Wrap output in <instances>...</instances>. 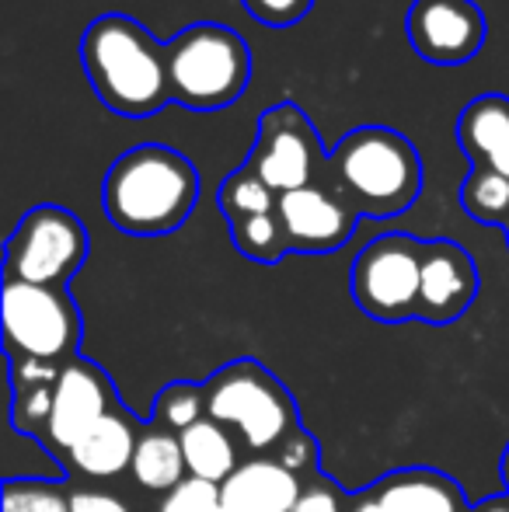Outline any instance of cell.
Listing matches in <instances>:
<instances>
[{"mask_svg": "<svg viewBox=\"0 0 509 512\" xmlns=\"http://www.w3.org/2000/svg\"><path fill=\"white\" fill-rule=\"evenodd\" d=\"M199 203V171L164 143L126 150L102 182V209L112 227L133 237H161L178 230Z\"/></svg>", "mask_w": 509, "mask_h": 512, "instance_id": "6da1fadb", "label": "cell"}, {"mask_svg": "<svg viewBox=\"0 0 509 512\" xmlns=\"http://www.w3.org/2000/svg\"><path fill=\"white\" fill-rule=\"evenodd\" d=\"M81 63L98 102L123 119H147L171 102L164 42L129 14H102L84 28Z\"/></svg>", "mask_w": 509, "mask_h": 512, "instance_id": "7a4b0ae2", "label": "cell"}, {"mask_svg": "<svg viewBox=\"0 0 509 512\" xmlns=\"http://www.w3.org/2000/svg\"><path fill=\"white\" fill-rule=\"evenodd\" d=\"M328 178L367 220L405 213L422 192V157L391 126H356L328 154Z\"/></svg>", "mask_w": 509, "mask_h": 512, "instance_id": "3957f363", "label": "cell"}, {"mask_svg": "<svg viewBox=\"0 0 509 512\" xmlns=\"http://www.w3.org/2000/svg\"><path fill=\"white\" fill-rule=\"evenodd\" d=\"M171 102L189 112H220L245 95L252 49L234 28L196 21L164 42Z\"/></svg>", "mask_w": 509, "mask_h": 512, "instance_id": "277c9868", "label": "cell"}, {"mask_svg": "<svg viewBox=\"0 0 509 512\" xmlns=\"http://www.w3.org/2000/svg\"><path fill=\"white\" fill-rule=\"evenodd\" d=\"M203 398L206 415L220 425H234L252 450H269L283 443L297 425V408L286 387L252 359H241L213 373L210 384L203 387Z\"/></svg>", "mask_w": 509, "mask_h": 512, "instance_id": "5b68a950", "label": "cell"}, {"mask_svg": "<svg viewBox=\"0 0 509 512\" xmlns=\"http://www.w3.org/2000/svg\"><path fill=\"white\" fill-rule=\"evenodd\" d=\"M88 258V227L63 206H35L7 237L4 279L63 286Z\"/></svg>", "mask_w": 509, "mask_h": 512, "instance_id": "8992f818", "label": "cell"}, {"mask_svg": "<svg viewBox=\"0 0 509 512\" xmlns=\"http://www.w3.org/2000/svg\"><path fill=\"white\" fill-rule=\"evenodd\" d=\"M426 241L412 234H384L370 241L353 262V300L374 321L419 317V279Z\"/></svg>", "mask_w": 509, "mask_h": 512, "instance_id": "52a82bcc", "label": "cell"}, {"mask_svg": "<svg viewBox=\"0 0 509 512\" xmlns=\"http://www.w3.org/2000/svg\"><path fill=\"white\" fill-rule=\"evenodd\" d=\"M245 164L276 196L314 185L328 175V154L318 129L293 102H279L258 115L255 143Z\"/></svg>", "mask_w": 509, "mask_h": 512, "instance_id": "ba28073f", "label": "cell"}, {"mask_svg": "<svg viewBox=\"0 0 509 512\" xmlns=\"http://www.w3.org/2000/svg\"><path fill=\"white\" fill-rule=\"evenodd\" d=\"M4 338L7 349L21 359H56L70 356L81 338V317L63 286H35L21 279H4Z\"/></svg>", "mask_w": 509, "mask_h": 512, "instance_id": "9c48e42d", "label": "cell"}, {"mask_svg": "<svg viewBox=\"0 0 509 512\" xmlns=\"http://www.w3.org/2000/svg\"><path fill=\"white\" fill-rule=\"evenodd\" d=\"M405 32L419 60L433 67H461L482 53L489 21L475 0H412Z\"/></svg>", "mask_w": 509, "mask_h": 512, "instance_id": "30bf717a", "label": "cell"}, {"mask_svg": "<svg viewBox=\"0 0 509 512\" xmlns=\"http://www.w3.org/2000/svg\"><path fill=\"white\" fill-rule=\"evenodd\" d=\"M276 213L286 230L290 251H307V255L339 251L353 237L356 220H360L353 203L335 189L328 175L321 182L279 196Z\"/></svg>", "mask_w": 509, "mask_h": 512, "instance_id": "8fae6325", "label": "cell"}, {"mask_svg": "<svg viewBox=\"0 0 509 512\" xmlns=\"http://www.w3.org/2000/svg\"><path fill=\"white\" fill-rule=\"evenodd\" d=\"M478 293V269L454 241H426L419 279V317L429 324L457 321Z\"/></svg>", "mask_w": 509, "mask_h": 512, "instance_id": "7c38bea8", "label": "cell"}, {"mask_svg": "<svg viewBox=\"0 0 509 512\" xmlns=\"http://www.w3.org/2000/svg\"><path fill=\"white\" fill-rule=\"evenodd\" d=\"M112 387L102 377L95 363L88 359H74L60 370V380L53 387V415H49V439L63 450L77 443L98 418L109 415Z\"/></svg>", "mask_w": 509, "mask_h": 512, "instance_id": "4fadbf2b", "label": "cell"}, {"mask_svg": "<svg viewBox=\"0 0 509 512\" xmlns=\"http://www.w3.org/2000/svg\"><path fill=\"white\" fill-rule=\"evenodd\" d=\"M457 143L471 168H492L509 178V95H478L457 119Z\"/></svg>", "mask_w": 509, "mask_h": 512, "instance_id": "5bb4252c", "label": "cell"}, {"mask_svg": "<svg viewBox=\"0 0 509 512\" xmlns=\"http://www.w3.org/2000/svg\"><path fill=\"white\" fill-rule=\"evenodd\" d=\"M220 495L234 512H290L300 499V478L279 460H248L220 485Z\"/></svg>", "mask_w": 509, "mask_h": 512, "instance_id": "9a60e30c", "label": "cell"}, {"mask_svg": "<svg viewBox=\"0 0 509 512\" xmlns=\"http://www.w3.org/2000/svg\"><path fill=\"white\" fill-rule=\"evenodd\" d=\"M136 443L140 439H136L129 418L119 415V411H109L67 453H70V464L81 474H88V478H116L126 467H133Z\"/></svg>", "mask_w": 509, "mask_h": 512, "instance_id": "2e32d148", "label": "cell"}, {"mask_svg": "<svg viewBox=\"0 0 509 512\" xmlns=\"http://www.w3.org/2000/svg\"><path fill=\"white\" fill-rule=\"evenodd\" d=\"M374 499L384 512H468L464 495L447 474L398 471L377 485Z\"/></svg>", "mask_w": 509, "mask_h": 512, "instance_id": "e0dca14e", "label": "cell"}, {"mask_svg": "<svg viewBox=\"0 0 509 512\" xmlns=\"http://www.w3.org/2000/svg\"><path fill=\"white\" fill-rule=\"evenodd\" d=\"M178 443H182L189 478H203V481H213V485H224V481L238 471L234 439L227 436L224 425L213 422L210 415L178 432Z\"/></svg>", "mask_w": 509, "mask_h": 512, "instance_id": "ac0fdd59", "label": "cell"}, {"mask_svg": "<svg viewBox=\"0 0 509 512\" xmlns=\"http://www.w3.org/2000/svg\"><path fill=\"white\" fill-rule=\"evenodd\" d=\"M185 453H182V443L178 436L164 429H154L147 436H140L136 443V453H133V478L140 481L143 488L150 492H164L168 495L175 485L185 481Z\"/></svg>", "mask_w": 509, "mask_h": 512, "instance_id": "d6986e66", "label": "cell"}, {"mask_svg": "<svg viewBox=\"0 0 509 512\" xmlns=\"http://www.w3.org/2000/svg\"><path fill=\"white\" fill-rule=\"evenodd\" d=\"M461 206L471 220L509 227V178L492 168H471L461 182Z\"/></svg>", "mask_w": 509, "mask_h": 512, "instance_id": "ffe728a7", "label": "cell"}, {"mask_svg": "<svg viewBox=\"0 0 509 512\" xmlns=\"http://www.w3.org/2000/svg\"><path fill=\"white\" fill-rule=\"evenodd\" d=\"M276 203H279V196L248 168V164L231 171L217 189V206H220V213L227 216V223L248 220V216H262V213H276Z\"/></svg>", "mask_w": 509, "mask_h": 512, "instance_id": "44dd1931", "label": "cell"}, {"mask_svg": "<svg viewBox=\"0 0 509 512\" xmlns=\"http://www.w3.org/2000/svg\"><path fill=\"white\" fill-rule=\"evenodd\" d=\"M231 237L238 244V251L252 262H279V258L290 251L286 244V230L279 223V213H262V216H248V220H234L231 223Z\"/></svg>", "mask_w": 509, "mask_h": 512, "instance_id": "7402d4cb", "label": "cell"}, {"mask_svg": "<svg viewBox=\"0 0 509 512\" xmlns=\"http://www.w3.org/2000/svg\"><path fill=\"white\" fill-rule=\"evenodd\" d=\"M206 408V398L199 387L192 384H171L164 387L161 394H157V405H154V422L157 425H168V429H189V425H196L199 411Z\"/></svg>", "mask_w": 509, "mask_h": 512, "instance_id": "603a6c76", "label": "cell"}, {"mask_svg": "<svg viewBox=\"0 0 509 512\" xmlns=\"http://www.w3.org/2000/svg\"><path fill=\"white\" fill-rule=\"evenodd\" d=\"M4 512H70V499L56 485L11 478L4 485Z\"/></svg>", "mask_w": 509, "mask_h": 512, "instance_id": "cb8c5ba5", "label": "cell"}, {"mask_svg": "<svg viewBox=\"0 0 509 512\" xmlns=\"http://www.w3.org/2000/svg\"><path fill=\"white\" fill-rule=\"evenodd\" d=\"M220 509H224L220 485L203 478H185L161 502V512H220Z\"/></svg>", "mask_w": 509, "mask_h": 512, "instance_id": "d4e9b609", "label": "cell"}, {"mask_svg": "<svg viewBox=\"0 0 509 512\" xmlns=\"http://www.w3.org/2000/svg\"><path fill=\"white\" fill-rule=\"evenodd\" d=\"M53 387L56 384H14V422L18 429H35L49 425L53 415Z\"/></svg>", "mask_w": 509, "mask_h": 512, "instance_id": "484cf974", "label": "cell"}, {"mask_svg": "<svg viewBox=\"0 0 509 512\" xmlns=\"http://www.w3.org/2000/svg\"><path fill=\"white\" fill-rule=\"evenodd\" d=\"M241 7L265 28H293L311 14L314 0H241Z\"/></svg>", "mask_w": 509, "mask_h": 512, "instance_id": "4316f807", "label": "cell"}, {"mask_svg": "<svg viewBox=\"0 0 509 512\" xmlns=\"http://www.w3.org/2000/svg\"><path fill=\"white\" fill-rule=\"evenodd\" d=\"M279 464L286 467V471H304V467L314 464V443L311 436H304V432H293V436H286L283 443H279Z\"/></svg>", "mask_w": 509, "mask_h": 512, "instance_id": "83f0119b", "label": "cell"}, {"mask_svg": "<svg viewBox=\"0 0 509 512\" xmlns=\"http://www.w3.org/2000/svg\"><path fill=\"white\" fill-rule=\"evenodd\" d=\"M70 512H129V506L105 492H74L70 495Z\"/></svg>", "mask_w": 509, "mask_h": 512, "instance_id": "f1b7e54d", "label": "cell"}, {"mask_svg": "<svg viewBox=\"0 0 509 512\" xmlns=\"http://www.w3.org/2000/svg\"><path fill=\"white\" fill-rule=\"evenodd\" d=\"M290 512H342V506L328 488L314 485V488H307V492H300L297 506H293Z\"/></svg>", "mask_w": 509, "mask_h": 512, "instance_id": "f546056e", "label": "cell"}, {"mask_svg": "<svg viewBox=\"0 0 509 512\" xmlns=\"http://www.w3.org/2000/svg\"><path fill=\"white\" fill-rule=\"evenodd\" d=\"M478 512H509V499H489L485 506H478Z\"/></svg>", "mask_w": 509, "mask_h": 512, "instance_id": "4dcf8cb0", "label": "cell"}, {"mask_svg": "<svg viewBox=\"0 0 509 512\" xmlns=\"http://www.w3.org/2000/svg\"><path fill=\"white\" fill-rule=\"evenodd\" d=\"M353 512H384V506H381V502L374 499V495H370V499H363L360 506H356Z\"/></svg>", "mask_w": 509, "mask_h": 512, "instance_id": "1f68e13d", "label": "cell"}, {"mask_svg": "<svg viewBox=\"0 0 509 512\" xmlns=\"http://www.w3.org/2000/svg\"><path fill=\"white\" fill-rule=\"evenodd\" d=\"M503 478H506V488H509V450L503 453Z\"/></svg>", "mask_w": 509, "mask_h": 512, "instance_id": "d6a6232c", "label": "cell"}, {"mask_svg": "<svg viewBox=\"0 0 509 512\" xmlns=\"http://www.w3.org/2000/svg\"><path fill=\"white\" fill-rule=\"evenodd\" d=\"M220 512H234V509H220Z\"/></svg>", "mask_w": 509, "mask_h": 512, "instance_id": "836d02e7", "label": "cell"}, {"mask_svg": "<svg viewBox=\"0 0 509 512\" xmlns=\"http://www.w3.org/2000/svg\"><path fill=\"white\" fill-rule=\"evenodd\" d=\"M506 241H509V227H506Z\"/></svg>", "mask_w": 509, "mask_h": 512, "instance_id": "e575fe53", "label": "cell"}]
</instances>
